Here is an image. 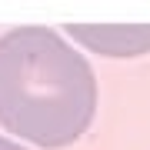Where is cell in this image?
<instances>
[{
    "label": "cell",
    "mask_w": 150,
    "mask_h": 150,
    "mask_svg": "<svg viewBox=\"0 0 150 150\" xmlns=\"http://www.w3.org/2000/svg\"><path fill=\"white\" fill-rule=\"evenodd\" d=\"M97 80L87 57L50 27L0 37V123L37 147L57 150L87 134Z\"/></svg>",
    "instance_id": "6da1fadb"
},
{
    "label": "cell",
    "mask_w": 150,
    "mask_h": 150,
    "mask_svg": "<svg viewBox=\"0 0 150 150\" xmlns=\"http://www.w3.org/2000/svg\"><path fill=\"white\" fill-rule=\"evenodd\" d=\"M67 33L103 57H137L150 50V23H67Z\"/></svg>",
    "instance_id": "7a4b0ae2"
},
{
    "label": "cell",
    "mask_w": 150,
    "mask_h": 150,
    "mask_svg": "<svg viewBox=\"0 0 150 150\" xmlns=\"http://www.w3.org/2000/svg\"><path fill=\"white\" fill-rule=\"evenodd\" d=\"M0 150H27V147H20V144H13V140L0 137Z\"/></svg>",
    "instance_id": "3957f363"
}]
</instances>
